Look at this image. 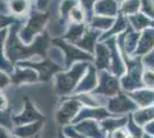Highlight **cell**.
<instances>
[{
    "label": "cell",
    "instance_id": "1",
    "mask_svg": "<svg viewBox=\"0 0 154 138\" xmlns=\"http://www.w3.org/2000/svg\"><path fill=\"white\" fill-rule=\"evenodd\" d=\"M6 104H7V101H6V98H5V96L0 93V109L5 108V107H6Z\"/></svg>",
    "mask_w": 154,
    "mask_h": 138
}]
</instances>
